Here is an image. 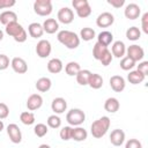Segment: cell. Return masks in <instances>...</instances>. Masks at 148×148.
<instances>
[{"instance_id":"cell-1","label":"cell","mask_w":148,"mask_h":148,"mask_svg":"<svg viewBox=\"0 0 148 148\" xmlns=\"http://www.w3.org/2000/svg\"><path fill=\"white\" fill-rule=\"evenodd\" d=\"M110 125H111V120L109 117L106 116H103L101 117L99 119L95 120L92 124H91V127H90V132H91V135L96 139H101L103 138L108 130L110 128Z\"/></svg>"},{"instance_id":"cell-2","label":"cell","mask_w":148,"mask_h":148,"mask_svg":"<svg viewBox=\"0 0 148 148\" xmlns=\"http://www.w3.org/2000/svg\"><path fill=\"white\" fill-rule=\"evenodd\" d=\"M58 40L69 50H74L80 45V37L69 30H61L57 35Z\"/></svg>"},{"instance_id":"cell-3","label":"cell","mask_w":148,"mask_h":148,"mask_svg":"<svg viewBox=\"0 0 148 148\" xmlns=\"http://www.w3.org/2000/svg\"><path fill=\"white\" fill-rule=\"evenodd\" d=\"M66 120L72 126H80L86 120V113L81 109H71L66 114Z\"/></svg>"},{"instance_id":"cell-4","label":"cell","mask_w":148,"mask_h":148,"mask_svg":"<svg viewBox=\"0 0 148 148\" xmlns=\"http://www.w3.org/2000/svg\"><path fill=\"white\" fill-rule=\"evenodd\" d=\"M34 10L39 16H47L52 13L51 0H36L34 2Z\"/></svg>"},{"instance_id":"cell-5","label":"cell","mask_w":148,"mask_h":148,"mask_svg":"<svg viewBox=\"0 0 148 148\" xmlns=\"http://www.w3.org/2000/svg\"><path fill=\"white\" fill-rule=\"evenodd\" d=\"M126 54L128 58H131L133 61H141L145 57V51L140 45L133 44L126 49Z\"/></svg>"},{"instance_id":"cell-6","label":"cell","mask_w":148,"mask_h":148,"mask_svg":"<svg viewBox=\"0 0 148 148\" xmlns=\"http://www.w3.org/2000/svg\"><path fill=\"white\" fill-rule=\"evenodd\" d=\"M52 46L47 39H40L36 45V53L39 58H47L51 54Z\"/></svg>"},{"instance_id":"cell-7","label":"cell","mask_w":148,"mask_h":148,"mask_svg":"<svg viewBox=\"0 0 148 148\" xmlns=\"http://www.w3.org/2000/svg\"><path fill=\"white\" fill-rule=\"evenodd\" d=\"M57 17H58V21L60 23H62V24H69L74 20V13H73V10L71 8L62 7V8L59 9Z\"/></svg>"},{"instance_id":"cell-8","label":"cell","mask_w":148,"mask_h":148,"mask_svg":"<svg viewBox=\"0 0 148 148\" xmlns=\"http://www.w3.org/2000/svg\"><path fill=\"white\" fill-rule=\"evenodd\" d=\"M7 134L13 143H20L22 141V133L16 124H9L7 126Z\"/></svg>"},{"instance_id":"cell-9","label":"cell","mask_w":148,"mask_h":148,"mask_svg":"<svg viewBox=\"0 0 148 148\" xmlns=\"http://www.w3.org/2000/svg\"><path fill=\"white\" fill-rule=\"evenodd\" d=\"M113 22H114V16L109 12H104V13L99 14L96 18V24L99 28H108V27L112 25Z\"/></svg>"},{"instance_id":"cell-10","label":"cell","mask_w":148,"mask_h":148,"mask_svg":"<svg viewBox=\"0 0 148 148\" xmlns=\"http://www.w3.org/2000/svg\"><path fill=\"white\" fill-rule=\"evenodd\" d=\"M10 66H12L13 71L16 72V73H18V74H24L28 71L27 61L23 58H20V57L13 58L12 61H10Z\"/></svg>"},{"instance_id":"cell-11","label":"cell","mask_w":148,"mask_h":148,"mask_svg":"<svg viewBox=\"0 0 148 148\" xmlns=\"http://www.w3.org/2000/svg\"><path fill=\"white\" fill-rule=\"evenodd\" d=\"M43 105V97L39 94H32L27 99V108L30 111L38 110Z\"/></svg>"},{"instance_id":"cell-12","label":"cell","mask_w":148,"mask_h":148,"mask_svg":"<svg viewBox=\"0 0 148 148\" xmlns=\"http://www.w3.org/2000/svg\"><path fill=\"white\" fill-rule=\"evenodd\" d=\"M125 86H126V82H125V79L123 76L113 75V76L110 77V87L112 88L113 91L121 92L125 89Z\"/></svg>"},{"instance_id":"cell-13","label":"cell","mask_w":148,"mask_h":148,"mask_svg":"<svg viewBox=\"0 0 148 148\" xmlns=\"http://www.w3.org/2000/svg\"><path fill=\"white\" fill-rule=\"evenodd\" d=\"M124 14L128 20H136L141 14V8L136 3H128L124 10Z\"/></svg>"},{"instance_id":"cell-14","label":"cell","mask_w":148,"mask_h":148,"mask_svg":"<svg viewBox=\"0 0 148 148\" xmlns=\"http://www.w3.org/2000/svg\"><path fill=\"white\" fill-rule=\"evenodd\" d=\"M51 109L52 111L54 112V114H60V113H64L67 109V102L65 98L62 97H57L52 101L51 103Z\"/></svg>"},{"instance_id":"cell-15","label":"cell","mask_w":148,"mask_h":148,"mask_svg":"<svg viewBox=\"0 0 148 148\" xmlns=\"http://www.w3.org/2000/svg\"><path fill=\"white\" fill-rule=\"evenodd\" d=\"M124 141H125V132L123 130L116 128V130H113L111 132V134H110V142L113 146L119 147V146H121L124 143Z\"/></svg>"},{"instance_id":"cell-16","label":"cell","mask_w":148,"mask_h":148,"mask_svg":"<svg viewBox=\"0 0 148 148\" xmlns=\"http://www.w3.org/2000/svg\"><path fill=\"white\" fill-rule=\"evenodd\" d=\"M111 54L112 57H116V58H124L125 53H126V46L124 44V42L121 40H116L113 44H112V47H111Z\"/></svg>"},{"instance_id":"cell-17","label":"cell","mask_w":148,"mask_h":148,"mask_svg":"<svg viewBox=\"0 0 148 148\" xmlns=\"http://www.w3.org/2000/svg\"><path fill=\"white\" fill-rule=\"evenodd\" d=\"M42 27H43L44 32H46V34H54L59 29V23H58V21L56 18H46L43 22Z\"/></svg>"},{"instance_id":"cell-18","label":"cell","mask_w":148,"mask_h":148,"mask_svg":"<svg viewBox=\"0 0 148 148\" xmlns=\"http://www.w3.org/2000/svg\"><path fill=\"white\" fill-rule=\"evenodd\" d=\"M12 22H17V15L13 10H5L0 14V23H2L5 27Z\"/></svg>"},{"instance_id":"cell-19","label":"cell","mask_w":148,"mask_h":148,"mask_svg":"<svg viewBox=\"0 0 148 148\" xmlns=\"http://www.w3.org/2000/svg\"><path fill=\"white\" fill-rule=\"evenodd\" d=\"M87 136H88V133H87V131H86L83 127H81V126H76V127L72 128V135H71V139H73L74 141H77V142H80V141H84V140L87 139Z\"/></svg>"},{"instance_id":"cell-20","label":"cell","mask_w":148,"mask_h":148,"mask_svg":"<svg viewBox=\"0 0 148 148\" xmlns=\"http://www.w3.org/2000/svg\"><path fill=\"white\" fill-rule=\"evenodd\" d=\"M28 32L29 35L32 37V38H39L43 36L44 34V30H43V27L40 23L38 22H34V23H30L29 27H28Z\"/></svg>"},{"instance_id":"cell-21","label":"cell","mask_w":148,"mask_h":148,"mask_svg":"<svg viewBox=\"0 0 148 148\" xmlns=\"http://www.w3.org/2000/svg\"><path fill=\"white\" fill-rule=\"evenodd\" d=\"M112 40H113V35H112V32H110L108 30L99 32L97 36V43H99L101 45H103L105 47H108L112 43Z\"/></svg>"},{"instance_id":"cell-22","label":"cell","mask_w":148,"mask_h":148,"mask_svg":"<svg viewBox=\"0 0 148 148\" xmlns=\"http://www.w3.org/2000/svg\"><path fill=\"white\" fill-rule=\"evenodd\" d=\"M120 108V103L116 97H109L105 102H104V109L105 111L110 112V113H114L119 110Z\"/></svg>"},{"instance_id":"cell-23","label":"cell","mask_w":148,"mask_h":148,"mask_svg":"<svg viewBox=\"0 0 148 148\" xmlns=\"http://www.w3.org/2000/svg\"><path fill=\"white\" fill-rule=\"evenodd\" d=\"M23 29H24V28H23L18 22H12V23H9V24L6 25L5 31H6L7 35H9V36H12V37L14 38V37H16Z\"/></svg>"},{"instance_id":"cell-24","label":"cell","mask_w":148,"mask_h":148,"mask_svg":"<svg viewBox=\"0 0 148 148\" xmlns=\"http://www.w3.org/2000/svg\"><path fill=\"white\" fill-rule=\"evenodd\" d=\"M47 71L52 74L60 73L62 71V61L58 58H53L47 62Z\"/></svg>"},{"instance_id":"cell-25","label":"cell","mask_w":148,"mask_h":148,"mask_svg":"<svg viewBox=\"0 0 148 148\" xmlns=\"http://www.w3.org/2000/svg\"><path fill=\"white\" fill-rule=\"evenodd\" d=\"M51 86H52V82L49 77H40L37 80L36 82V89L40 92H46L51 89Z\"/></svg>"},{"instance_id":"cell-26","label":"cell","mask_w":148,"mask_h":148,"mask_svg":"<svg viewBox=\"0 0 148 148\" xmlns=\"http://www.w3.org/2000/svg\"><path fill=\"white\" fill-rule=\"evenodd\" d=\"M91 75V72L89 69H81L76 75V82L80 84V86H87L88 82H89V77Z\"/></svg>"},{"instance_id":"cell-27","label":"cell","mask_w":148,"mask_h":148,"mask_svg":"<svg viewBox=\"0 0 148 148\" xmlns=\"http://www.w3.org/2000/svg\"><path fill=\"white\" fill-rule=\"evenodd\" d=\"M88 86L90 88H92V89H99V88H102V86H103V77L99 74L91 73V75L89 77Z\"/></svg>"},{"instance_id":"cell-28","label":"cell","mask_w":148,"mask_h":148,"mask_svg":"<svg viewBox=\"0 0 148 148\" xmlns=\"http://www.w3.org/2000/svg\"><path fill=\"white\" fill-rule=\"evenodd\" d=\"M145 75H142L140 72H138V71H131L128 74H127V80H128V82L130 83H132V84H139V83H141V82H143V80H145Z\"/></svg>"},{"instance_id":"cell-29","label":"cell","mask_w":148,"mask_h":148,"mask_svg":"<svg viewBox=\"0 0 148 148\" xmlns=\"http://www.w3.org/2000/svg\"><path fill=\"white\" fill-rule=\"evenodd\" d=\"M80 71H81V67H80L79 62H76V61H69L65 66V72L69 76H75Z\"/></svg>"},{"instance_id":"cell-30","label":"cell","mask_w":148,"mask_h":148,"mask_svg":"<svg viewBox=\"0 0 148 148\" xmlns=\"http://www.w3.org/2000/svg\"><path fill=\"white\" fill-rule=\"evenodd\" d=\"M96 36L95 34V30L89 28V27H86V28H82L81 31H80V37L81 39H83L84 42H89L91 39H94Z\"/></svg>"},{"instance_id":"cell-31","label":"cell","mask_w":148,"mask_h":148,"mask_svg":"<svg viewBox=\"0 0 148 148\" xmlns=\"http://www.w3.org/2000/svg\"><path fill=\"white\" fill-rule=\"evenodd\" d=\"M140 37H141V31L138 27H131L126 30V38L128 40L134 42V40H138Z\"/></svg>"},{"instance_id":"cell-32","label":"cell","mask_w":148,"mask_h":148,"mask_svg":"<svg viewBox=\"0 0 148 148\" xmlns=\"http://www.w3.org/2000/svg\"><path fill=\"white\" fill-rule=\"evenodd\" d=\"M20 120L24 125H32L35 123V114L29 111H24L20 114Z\"/></svg>"},{"instance_id":"cell-33","label":"cell","mask_w":148,"mask_h":148,"mask_svg":"<svg viewBox=\"0 0 148 148\" xmlns=\"http://www.w3.org/2000/svg\"><path fill=\"white\" fill-rule=\"evenodd\" d=\"M106 50H108V47L101 45L99 43H96V44L94 45V47H92V57H94L96 60H99L101 57L106 52Z\"/></svg>"},{"instance_id":"cell-34","label":"cell","mask_w":148,"mask_h":148,"mask_svg":"<svg viewBox=\"0 0 148 148\" xmlns=\"http://www.w3.org/2000/svg\"><path fill=\"white\" fill-rule=\"evenodd\" d=\"M135 61H133L131 58H128L127 56L126 57H124V58H121V60H120V68L121 69H124V71H131L134 66H135Z\"/></svg>"},{"instance_id":"cell-35","label":"cell","mask_w":148,"mask_h":148,"mask_svg":"<svg viewBox=\"0 0 148 148\" xmlns=\"http://www.w3.org/2000/svg\"><path fill=\"white\" fill-rule=\"evenodd\" d=\"M46 123H47V126L51 127V128H58V127L61 126V119H60L59 116H57V114L50 116V117L47 118Z\"/></svg>"},{"instance_id":"cell-36","label":"cell","mask_w":148,"mask_h":148,"mask_svg":"<svg viewBox=\"0 0 148 148\" xmlns=\"http://www.w3.org/2000/svg\"><path fill=\"white\" fill-rule=\"evenodd\" d=\"M34 132H35V134H36L38 138H43L44 135L47 134L49 128H47V126H46L45 124H42V123H40V124H37V125L35 126Z\"/></svg>"},{"instance_id":"cell-37","label":"cell","mask_w":148,"mask_h":148,"mask_svg":"<svg viewBox=\"0 0 148 148\" xmlns=\"http://www.w3.org/2000/svg\"><path fill=\"white\" fill-rule=\"evenodd\" d=\"M75 10H76L77 16H79V17H81V18L88 17V16L91 14V7H90V5H89V3H88V5H86V6H83V7H81V8H77V9H75Z\"/></svg>"},{"instance_id":"cell-38","label":"cell","mask_w":148,"mask_h":148,"mask_svg":"<svg viewBox=\"0 0 148 148\" xmlns=\"http://www.w3.org/2000/svg\"><path fill=\"white\" fill-rule=\"evenodd\" d=\"M60 139L64 140V141H68L71 140V135H72V127L71 126H65L60 130Z\"/></svg>"},{"instance_id":"cell-39","label":"cell","mask_w":148,"mask_h":148,"mask_svg":"<svg viewBox=\"0 0 148 148\" xmlns=\"http://www.w3.org/2000/svg\"><path fill=\"white\" fill-rule=\"evenodd\" d=\"M112 54H111V52L109 51V50H106V52L101 57V59H99V61L102 62V65L103 66H109L110 64H111V61H112Z\"/></svg>"},{"instance_id":"cell-40","label":"cell","mask_w":148,"mask_h":148,"mask_svg":"<svg viewBox=\"0 0 148 148\" xmlns=\"http://www.w3.org/2000/svg\"><path fill=\"white\" fill-rule=\"evenodd\" d=\"M9 58L6 54H0V71H5L9 67Z\"/></svg>"},{"instance_id":"cell-41","label":"cell","mask_w":148,"mask_h":148,"mask_svg":"<svg viewBox=\"0 0 148 148\" xmlns=\"http://www.w3.org/2000/svg\"><path fill=\"white\" fill-rule=\"evenodd\" d=\"M136 71L140 72L142 75L147 76L148 75V61H141V62H139Z\"/></svg>"},{"instance_id":"cell-42","label":"cell","mask_w":148,"mask_h":148,"mask_svg":"<svg viewBox=\"0 0 148 148\" xmlns=\"http://www.w3.org/2000/svg\"><path fill=\"white\" fill-rule=\"evenodd\" d=\"M125 148H142V145L138 139H130L126 142Z\"/></svg>"},{"instance_id":"cell-43","label":"cell","mask_w":148,"mask_h":148,"mask_svg":"<svg viewBox=\"0 0 148 148\" xmlns=\"http://www.w3.org/2000/svg\"><path fill=\"white\" fill-rule=\"evenodd\" d=\"M9 114V108L5 103H0V119L7 118Z\"/></svg>"},{"instance_id":"cell-44","label":"cell","mask_w":148,"mask_h":148,"mask_svg":"<svg viewBox=\"0 0 148 148\" xmlns=\"http://www.w3.org/2000/svg\"><path fill=\"white\" fill-rule=\"evenodd\" d=\"M141 28L145 34H148V13H145L141 17Z\"/></svg>"},{"instance_id":"cell-45","label":"cell","mask_w":148,"mask_h":148,"mask_svg":"<svg viewBox=\"0 0 148 148\" xmlns=\"http://www.w3.org/2000/svg\"><path fill=\"white\" fill-rule=\"evenodd\" d=\"M27 38H28V34H27V31L23 29L16 37H14V40L17 42V43H23V42L27 40Z\"/></svg>"},{"instance_id":"cell-46","label":"cell","mask_w":148,"mask_h":148,"mask_svg":"<svg viewBox=\"0 0 148 148\" xmlns=\"http://www.w3.org/2000/svg\"><path fill=\"white\" fill-rule=\"evenodd\" d=\"M15 5V0H0V9L10 8Z\"/></svg>"},{"instance_id":"cell-47","label":"cell","mask_w":148,"mask_h":148,"mask_svg":"<svg viewBox=\"0 0 148 148\" xmlns=\"http://www.w3.org/2000/svg\"><path fill=\"white\" fill-rule=\"evenodd\" d=\"M88 0H73L72 1V6L74 7V9H77V8H81L86 5H88Z\"/></svg>"},{"instance_id":"cell-48","label":"cell","mask_w":148,"mask_h":148,"mask_svg":"<svg viewBox=\"0 0 148 148\" xmlns=\"http://www.w3.org/2000/svg\"><path fill=\"white\" fill-rule=\"evenodd\" d=\"M108 3L114 8H120L125 5V0H108Z\"/></svg>"},{"instance_id":"cell-49","label":"cell","mask_w":148,"mask_h":148,"mask_svg":"<svg viewBox=\"0 0 148 148\" xmlns=\"http://www.w3.org/2000/svg\"><path fill=\"white\" fill-rule=\"evenodd\" d=\"M38 148H51L49 145H46V143H43V145H40Z\"/></svg>"},{"instance_id":"cell-50","label":"cell","mask_w":148,"mask_h":148,"mask_svg":"<svg viewBox=\"0 0 148 148\" xmlns=\"http://www.w3.org/2000/svg\"><path fill=\"white\" fill-rule=\"evenodd\" d=\"M3 127H5V125H3V123H2V120H0V132L3 130Z\"/></svg>"},{"instance_id":"cell-51","label":"cell","mask_w":148,"mask_h":148,"mask_svg":"<svg viewBox=\"0 0 148 148\" xmlns=\"http://www.w3.org/2000/svg\"><path fill=\"white\" fill-rule=\"evenodd\" d=\"M2 39H3V31L0 29V42H1Z\"/></svg>"}]
</instances>
